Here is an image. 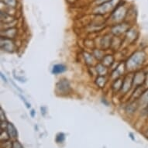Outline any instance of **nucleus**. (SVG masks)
<instances>
[{"instance_id": "f257e3e1", "label": "nucleus", "mask_w": 148, "mask_h": 148, "mask_svg": "<svg viewBox=\"0 0 148 148\" xmlns=\"http://www.w3.org/2000/svg\"><path fill=\"white\" fill-rule=\"evenodd\" d=\"M145 61V54L143 52L139 51L134 54L133 56L131 57L129 61H128V68L130 69H133L134 68H137L143 64Z\"/></svg>"}, {"instance_id": "f03ea898", "label": "nucleus", "mask_w": 148, "mask_h": 148, "mask_svg": "<svg viewBox=\"0 0 148 148\" xmlns=\"http://www.w3.org/2000/svg\"><path fill=\"white\" fill-rule=\"evenodd\" d=\"M1 47H2V49H3L4 51H12L14 48V44L9 39L2 38L1 39Z\"/></svg>"}, {"instance_id": "7ed1b4c3", "label": "nucleus", "mask_w": 148, "mask_h": 148, "mask_svg": "<svg viewBox=\"0 0 148 148\" xmlns=\"http://www.w3.org/2000/svg\"><path fill=\"white\" fill-rule=\"evenodd\" d=\"M146 75L145 74L143 73H138L134 76V78H133V82L137 84V85L138 86H141V84H143V83H145L146 81Z\"/></svg>"}, {"instance_id": "20e7f679", "label": "nucleus", "mask_w": 148, "mask_h": 148, "mask_svg": "<svg viewBox=\"0 0 148 148\" xmlns=\"http://www.w3.org/2000/svg\"><path fill=\"white\" fill-rule=\"evenodd\" d=\"M7 133H9V135L10 137L16 138L17 137V130L15 128V126H13V123H8L7 126Z\"/></svg>"}, {"instance_id": "39448f33", "label": "nucleus", "mask_w": 148, "mask_h": 148, "mask_svg": "<svg viewBox=\"0 0 148 148\" xmlns=\"http://www.w3.org/2000/svg\"><path fill=\"white\" fill-rule=\"evenodd\" d=\"M66 67L64 64H55L52 69V73L54 74H58L63 73L66 71Z\"/></svg>"}, {"instance_id": "423d86ee", "label": "nucleus", "mask_w": 148, "mask_h": 148, "mask_svg": "<svg viewBox=\"0 0 148 148\" xmlns=\"http://www.w3.org/2000/svg\"><path fill=\"white\" fill-rule=\"evenodd\" d=\"M57 87L58 89H60L61 92H64V89L65 92H68V89H70L68 82H67L66 80H62V81H61V82L57 84Z\"/></svg>"}, {"instance_id": "0eeeda50", "label": "nucleus", "mask_w": 148, "mask_h": 148, "mask_svg": "<svg viewBox=\"0 0 148 148\" xmlns=\"http://www.w3.org/2000/svg\"><path fill=\"white\" fill-rule=\"evenodd\" d=\"M13 17H11L10 16L8 15L7 13H3V12L1 13V20H2V22L5 20V23H10L11 21H13Z\"/></svg>"}, {"instance_id": "6e6552de", "label": "nucleus", "mask_w": 148, "mask_h": 148, "mask_svg": "<svg viewBox=\"0 0 148 148\" xmlns=\"http://www.w3.org/2000/svg\"><path fill=\"white\" fill-rule=\"evenodd\" d=\"M2 3L5 5L9 6V7H16L17 5V1L16 0H1Z\"/></svg>"}, {"instance_id": "1a4fd4ad", "label": "nucleus", "mask_w": 148, "mask_h": 148, "mask_svg": "<svg viewBox=\"0 0 148 148\" xmlns=\"http://www.w3.org/2000/svg\"><path fill=\"white\" fill-rule=\"evenodd\" d=\"M64 134L62 133H58L57 135V137H56V141L57 143H62L63 141H64Z\"/></svg>"}, {"instance_id": "9d476101", "label": "nucleus", "mask_w": 148, "mask_h": 148, "mask_svg": "<svg viewBox=\"0 0 148 148\" xmlns=\"http://www.w3.org/2000/svg\"><path fill=\"white\" fill-rule=\"evenodd\" d=\"M13 148H23L20 143H19L18 141H15L13 143Z\"/></svg>"}, {"instance_id": "9b49d317", "label": "nucleus", "mask_w": 148, "mask_h": 148, "mask_svg": "<svg viewBox=\"0 0 148 148\" xmlns=\"http://www.w3.org/2000/svg\"><path fill=\"white\" fill-rule=\"evenodd\" d=\"M20 97H21V99H22V100H23V102H24V103H25V105H26V107L28 108H30V104H29L28 102H27V101H26V99H25V98H23V96H21L20 95Z\"/></svg>"}, {"instance_id": "f8f14e48", "label": "nucleus", "mask_w": 148, "mask_h": 148, "mask_svg": "<svg viewBox=\"0 0 148 148\" xmlns=\"http://www.w3.org/2000/svg\"><path fill=\"white\" fill-rule=\"evenodd\" d=\"M30 114H31V116H32V117H34V116H35V111H34L33 109L30 112Z\"/></svg>"}, {"instance_id": "ddd939ff", "label": "nucleus", "mask_w": 148, "mask_h": 148, "mask_svg": "<svg viewBox=\"0 0 148 148\" xmlns=\"http://www.w3.org/2000/svg\"><path fill=\"white\" fill-rule=\"evenodd\" d=\"M1 77H2V78H3V79L4 80L5 82H7V80H6V78H5V77H4V75H3V73H1Z\"/></svg>"}, {"instance_id": "4468645a", "label": "nucleus", "mask_w": 148, "mask_h": 148, "mask_svg": "<svg viewBox=\"0 0 148 148\" xmlns=\"http://www.w3.org/2000/svg\"><path fill=\"white\" fill-rule=\"evenodd\" d=\"M130 137H131V139H132V140H133V141H135V139H134V138H133V133H130Z\"/></svg>"}]
</instances>
